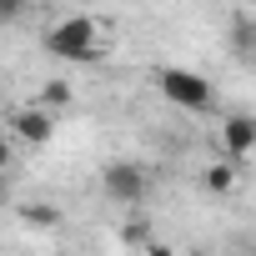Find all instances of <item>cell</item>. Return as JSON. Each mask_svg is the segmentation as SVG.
I'll return each mask as SVG.
<instances>
[{
  "instance_id": "14",
  "label": "cell",
  "mask_w": 256,
  "mask_h": 256,
  "mask_svg": "<svg viewBox=\"0 0 256 256\" xmlns=\"http://www.w3.org/2000/svg\"><path fill=\"white\" fill-rule=\"evenodd\" d=\"M0 176H6V171H0Z\"/></svg>"
},
{
  "instance_id": "2",
  "label": "cell",
  "mask_w": 256,
  "mask_h": 256,
  "mask_svg": "<svg viewBox=\"0 0 256 256\" xmlns=\"http://www.w3.org/2000/svg\"><path fill=\"white\" fill-rule=\"evenodd\" d=\"M156 86H161V96H166L176 110H206V106H211V80L196 76V70L161 66V70H156Z\"/></svg>"
},
{
  "instance_id": "10",
  "label": "cell",
  "mask_w": 256,
  "mask_h": 256,
  "mask_svg": "<svg viewBox=\"0 0 256 256\" xmlns=\"http://www.w3.org/2000/svg\"><path fill=\"white\" fill-rule=\"evenodd\" d=\"M120 236L131 241V246H136V241L146 246V236H151V226H146V221H126V231H120Z\"/></svg>"
},
{
  "instance_id": "9",
  "label": "cell",
  "mask_w": 256,
  "mask_h": 256,
  "mask_svg": "<svg viewBox=\"0 0 256 256\" xmlns=\"http://www.w3.org/2000/svg\"><path fill=\"white\" fill-rule=\"evenodd\" d=\"M26 6H30V0H0V26H16V20H26Z\"/></svg>"
},
{
  "instance_id": "11",
  "label": "cell",
  "mask_w": 256,
  "mask_h": 256,
  "mask_svg": "<svg viewBox=\"0 0 256 256\" xmlns=\"http://www.w3.org/2000/svg\"><path fill=\"white\" fill-rule=\"evenodd\" d=\"M236 46H241V56H246V50H251V20H246V16H241V20H236Z\"/></svg>"
},
{
  "instance_id": "13",
  "label": "cell",
  "mask_w": 256,
  "mask_h": 256,
  "mask_svg": "<svg viewBox=\"0 0 256 256\" xmlns=\"http://www.w3.org/2000/svg\"><path fill=\"white\" fill-rule=\"evenodd\" d=\"M0 141H6V126H0Z\"/></svg>"
},
{
  "instance_id": "5",
  "label": "cell",
  "mask_w": 256,
  "mask_h": 256,
  "mask_svg": "<svg viewBox=\"0 0 256 256\" xmlns=\"http://www.w3.org/2000/svg\"><path fill=\"white\" fill-rule=\"evenodd\" d=\"M221 146H226L231 161H246L251 156V146H256V116L251 110H231L221 120Z\"/></svg>"
},
{
  "instance_id": "12",
  "label": "cell",
  "mask_w": 256,
  "mask_h": 256,
  "mask_svg": "<svg viewBox=\"0 0 256 256\" xmlns=\"http://www.w3.org/2000/svg\"><path fill=\"white\" fill-rule=\"evenodd\" d=\"M146 256H176L171 246H156V241H146Z\"/></svg>"
},
{
  "instance_id": "7",
  "label": "cell",
  "mask_w": 256,
  "mask_h": 256,
  "mask_svg": "<svg viewBox=\"0 0 256 256\" xmlns=\"http://www.w3.org/2000/svg\"><path fill=\"white\" fill-rule=\"evenodd\" d=\"M20 216H26V226H40V231H56V226H60V206H40V201H36V206H26Z\"/></svg>"
},
{
  "instance_id": "3",
  "label": "cell",
  "mask_w": 256,
  "mask_h": 256,
  "mask_svg": "<svg viewBox=\"0 0 256 256\" xmlns=\"http://www.w3.org/2000/svg\"><path fill=\"white\" fill-rule=\"evenodd\" d=\"M100 191H106L110 201H120V206H136V201L146 196V166H136V161H110V166L100 171Z\"/></svg>"
},
{
  "instance_id": "1",
  "label": "cell",
  "mask_w": 256,
  "mask_h": 256,
  "mask_svg": "<svg viewBox=\"0 0 256 256\" xmlns=\"http://www.w3.org/2000/svg\"><path fill=\"white\" fill-rule=\"evenodd\" d=\"M40 46L56 60H96L100 56V26L90 16H66V20H56L40 36Z\"/></svg>"
},
{
  "instance_id": "4",
  "label": "cell",
  "mask_w": 256,
  "mask_h": 256,
  "mask_svg": "<svg viewBox=\"0 0 256 256\" xmlns=\"http://www.w3.org/2000/svg\"><path fill=\"white\" fill-rule=\"evenodd\" d=\"M10 136L26 141V146H50V141H56V110H46V106H20V110H10Z\"/></svg>"
},
{
  "instance_id": "6",
  "label": "cell",
  "mask_w": 256,
  "mask_h": 256,
  "mask_svg": "<svg viewBox=\"0 0 256 256\" xmlns=\"http://www.w3.org/2000/svg\"><path fill=\"white\" fill-rule=\"evenodd\" d=\"M231 186H236V166H231V161H216V166L206 171V191H216V196H226Z\"/></svg>"
},
{
  "instance_id": "8",
  "label": "cell",
  "mask_w": 256,
  "mask_h": 256,
  "mask_svg": "<svg viewBox=\"0 0 256 256\" xmlns=\"http://www.w3.org/2000/svg\"><path fill=\"white\" fill-rule=\"evenodd\" d=\"M40 106H46V110H60V106H70V86H66V80H46V90H40Z\"/></svg>"
}]
</instances>
